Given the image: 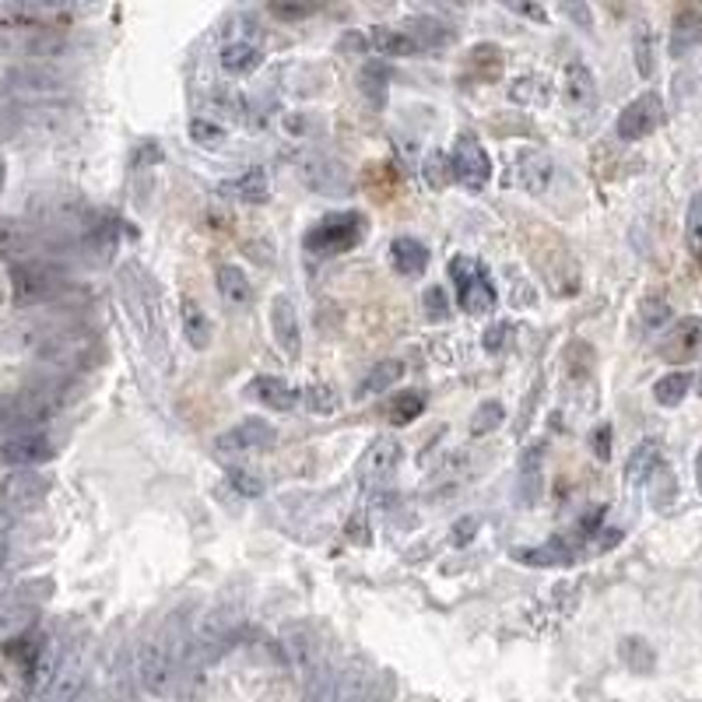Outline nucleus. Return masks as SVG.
I'll return each instance as SVG.
<instances>
[{"instance_id":"f257e3e1","label":"nucleus","mask_w":702,"mask_h":702,"mask_svg":"<svg viewBox=\"0 0 702 702\" xmlns=\"http://www.w3.org/2000/svg\"><path fill=\"white\" fill-rule=\"evenodd\" d=\"M190 639H194V622L186 612H173L155 633L138 642L134 678L148 695H169L176 689Z\"/></svg>"},{"instance_id":"f03ea898","label":"nucleus","mask_w":702,"mask_h":702,"mask_svg":"<svg viewBox=\"0 0 702 702\" xmlns=\"http://www.w3.org/2000/svg\"><path fill=\"white\" fill-rule=\"evenodd\" d=\"M120 302L130 316V324L138 327L148 355L155 358L162 369H169V334L162 320V295L138 263H123L120 268Z\"/></svg>"},{"instance_id":"7ed1b4c3","label":"nucleus","mask_w":702,"mask_h":702,"mask_svg":"<svg viewBox=\"0 0 702 702\" xmlns=\"http://www.w3.org/2000/svg\"><path fill=\"white\" fill-rule=\"evenodd\" d=\"M358 239H363V215L337 212V215H327L324 222H316L306 233V239H302V246L320 257H337V253L352 250Z\"/></svg>"},{"instance_id":"20e7f679","label":"nucleus","mask_w":702,"mask_h":702,"mask_svg":"<svg viewBox=\"0 0 702 702\" xmlns=\"http://www.w3.org/2000/svg\"><path fill=\"white\" fill-rule=\"evenodd\" d=\"M299 176L310 190H316V194H327V197L348 194V186H352L348 169L341 165L337 159H331V155H306L299 162Z\"/></svg>"},{"instance_id":"39448f33","label":"nucleus","mask_w":702,"mask_h":702,"mask_svg":"<svg viewBox=\"0 0 702 702\" xmlns=\"http://www.w3.org/2000/svg\"><path fill=\"white\" fill-rule=\"evenodd\" d=\"M660 120H663V102L657 99L654 91H647V95H639V99H633L629 106L622 109L615 130H618L622 141H642L660 127Z\"/></svg>"},{"instance_id":"423d86ee","label":"nucleus","mask_w":702,"mask_h":702,"mask_svg":"<svg viewBox=\"0 0 702 702\" xmlns=\"http://www.w3.org/2000/svg\"><path fill=\"white\" fill-rule=\"evenodd\" d=\"M450 173H453V180H461L471 190H482L488 183L492 162L485 155V148L478 144V138L464 134L457 141V148H453V155H450Z\"/></svg>"},{"instance_id":"0eeeda50","label":"nucleus","mask_w":702,"mask_h":702,"mask_svg":"<svg viewBox=\"0 0 702 702\" xmlns=\"http://www.w3.org/2000/svg\"><path fill=\"white\" fill-rule=\"evenodd\" d=\"M274 440H278V432L268 422L246 419L236 429L222 432L218 440H215V450L222 453V457H229V453H257V450L274 446Z\"/></svg>"},{"instance_id":"6e6552de","label":"nucleus","mask_w":702,"mask_h":702,"mask_svg":"<svg viewBox=\"0 0 702 702\" xmlns=\"http://www.w3.org/2000/svg\"><path fill=\"white\" fill-rule=\"evenodd\" d=\"M404 461V450L397 440H379L372 443V450L366 453V461H363V485L366 488H376V485H387L397 467H401Z\"/></svg>"},{"instance_id":"1a4fd4ad","label":"nucleus","mask_w":702,"mask_h":702,"mask_svg":"<svg viewBox=\"0 0 702 702\" xmlns=\"http://www.w3.org/2000/svg\"><path fill=\"white\" fill-rule=\"evenodd\" d=\"M337 702H379V681L369 663L355 660L337 674Z\"/></svg>"},{"instance_id":"9d476101","label":"nucleus","mask_w":702,"mask_h":702,"mask_svg":"<svg viewBox=\"0 0 702 702\" xmlns=\"http://www.w3.org/2000/svg\"><path fill=\"white\" fill-rule=\"evenodd\" d=\"M552 180H555V165L544 151H534V148L520 151L517 155V183L527 190V194H534V197L548 194Z\"/></svg>"},{"instance_id":"9b49d317","label":"nucleus","mask_w":702,"mask_h":702,"mask_svg":"<svg viewBox=\"0 0 702 702\" xmlns=\"http://www.w3.org/2000/svg\"><path fill=\"white\" fill-rule=\"evenodd\" d=\"M271 331H274V341L281 345L284 355H299L302 331H299V313H295L289 295H278L271 302Z\"/></svg>"},{"instance_id":"f8f14e48","label":"nucleus","mask_w":702,"mask_h":702,"mask_svg":"<svg viewBox=\"0 0 702 702\" xmlns=\"http://www.w3.org/2000/svg\"><path fill=\"white\" fill-rule=\"evenodd\" d=\"M699 348H702V320L689 316V320H678L674 331L663 337L660 355L671 358V363H685V358H692Z\"/></svg>"},{"instance_id":"ddd939ff","label":"nucleus","mask_w":702,"mask_h":702,"mask_svg":"<svg viewBox=\"0 0 702 702\" xmlns=\"http://www.w3.org/2000/svg\"><path fill=\"white\" fill-rule=\"evenodd\" d=\"M246 393H250L253 401H260L263 408H271V411H292L299 404V390L284 384L281 376H257V379H250Z\"/></svg>"},{"instance_id":"4468645a","label":"nucleus","mask_w":702,"mask_h":702,"mask_svg":"<svg viewBox=\"0 0 702 702\" xmlns=\"http://www.w3.org/2000/svg\"><path fill=\"white\" fill-rule=\"evenodd\" d=\"M562 91H565L569 106H580V109L594 106L597 102V82H594L591 67H586L583 61H569L565 78H562Z\"/></svg>"},{"instance_id":"2eb2a0df","label":"nucleus","mask_w":702,"mask_h":702,"mask_svg":"<svg viewBox=\"0 0 702 702\" xmlns=\"http://www.w3.org/2000/svg\"><path fill=\"white\" fill-rule=\"evenodd\" d=\"M390 263H393V271L404 274V278H419V274H425V268H429V250H425V242L411 239V236L393 239V242H390Z\"/></svg>"},{"instance_id":"dca6fc26","label":"nucleus","mask_w":702,"mask_h":702,"mask_svg":"<svg viewBox=\"0 0 702 702\" xmlns=\"http://www.w3.org/2000/svg\"><path fill=\"white\" fill-rule=\"evenodd\" d=\"M61 289V274L53 268H43V263H29L14 274V292L22 299H46Z\"/></svg>"},{"instance_id":"f3484780","label":"nucleus","mask_w":702,"mask_h":702,"mask_svg":"<svg viewBox=\"0 0 702 702\" xmlns=\"http://www.w3.org/2000/svg\"><path fill=\"white\" fill-rule=\"evenodd\" d=\"M337 668L331 660H320L313 671H306L302 678V699L299 702H337Z\"/></svg>"},{"instance_id":"a211bd4d","label":"nucleus","mask_w":702,"mask_h":702,"mask_svg":"<svg viewBox=\"0 0 702 702\" xmlns=\"http://www.w3.org/2000/svg\"><path fill=\"white\" fill-rule=\"evenodd\" d=\"M284 650H289V657H292V663L295 668L306 674V671H313L320 660V642H316V636L306 629V625H292L289 633H284Z\"/></svg>"},{"instance_id":"6ab92c4d","label":"nucleus","mask_w":702,"mask_h":702,"mask_svg":"<svg viewBox=\"0 0 702 702\" xmlns=\"http://www.w3.org/2000/svg\"><path fill=\"white\" fill-rule=\"evenodd\" d=\"M46 496V478H40V474H11L8 485H4V499L14 506V509H32L40 506Z\"/></svg>"},{"instance_id":"aec40b11","label":"nucleus","mask_w":702,"mask_h":702,"mask_svg":"<svg viewBox=\"0 0 702 702\" xmlns=\"http://www.w3.org/2000/svg\"><path fill=\"white\" fill-rule=\"evenodd\" d=\"M222 194L233 197V201H246V204H263V201H268V194H271L268 173H263V169H250V173L239 176V180H225Z\"/></svg>"},{"instance_id":"412c9836","label":"nucleus","mask_w":702,"mask_h":702,"mask_svg":"<svg viewBox=\"0 0 702 702\" xmlns=\"http://www.w3.org/2000/svg\"><path fill=\"white\" fill-rule=\"evenodd\" d=\"M404 32L411 35L419 50H440V46L453 43V29L446 22H440V18H411Z\"/></svg>"},{"instance_id":"4be33fe9","label":"nucleus","mask_w":702,"mask_h":702,"mask_svg":"<svg viewBox=\"0 0 702 702\" xmlns=\"http://www.w3.org/2000/svg\"><path fill=\"white\" fill-rule=\"evenodd\" d=\"M541 471H544V453H541V446H530L520 461V499H523V506H534L541 499Z\"/></svg>"},{"instance_id":"5701e85b","label":"nucleus","mask_w":702,"mask_h":702,"mask_svg":"<svg viewBox=\"0 0 702 702\" xmlns=\"http://www.w3.org/2000/svg\"><path fill=\"white\" fill-rule=\"evenodd\" d=\"M702 43V14L699 11H681L671 29V56H685Z\"/></svg>"},{"instance_id":"b1692460","label":"nucleus","mask_w":702,"mask_h":702,"mask_svg":"<svg viewBox=\"0 0 702 702\" xmlns=\"http://www.w3.org/2000/svg\"><path fill=\"white\" fill-rule=\"evenodd\" d=\"M657 467H660V443L657 440H647V443H639L633 450L629 464H625V478H629L633 485H642V482L654 478Z\"/></svg>"},{"instance_id":"393cba45","label":"nucleus","mask_w":702,"mask_h":702,"mask_svg":"<svg viewBox=\"0 0 702 702\" xmlns=\"http://www.w3.org/2000/svg\"><path fill=\"white\" fill-rule=\"evenodd\" d=\"M461 306L467 310V313H488L492 306H496V284L488 281V274L485 271H478L474 274L464 289H461Z\"/></svg>"},{"instance_id":"a878e982","label":"nucleus","mask_w":702,"mask_h":702,"mask_svg":"<svg viewBox=\"0 0 702 702\" xmlns=\"http://www.w3.org/2000/svg\"><path fill=\"white\" fill-rule=\"evenodd\" d=\"M633 56H636V71L642 78H654L657 71V35L650 22H639L633 32Z\"/></svg>"},{"instance_id":"bb28decb","label":"nucleus","mask_w":702,"mask_h":702,"mask_svg":"<svg viewBox=\"0 0 702 702\" xmlns=\"http://www.w3.org/2000/svg\"><path fill=\"white\" fill-rule=\"evenodd\" d=\"M218 292L233 302V306H246V302H253V284L250 278L242 274V268H233V263H225L218 268Z\"/></svg>"},{"instance_id":"cd10ccee","label":"nucleus","mask_w":702,"mask_h":702,"mask_svg":"<svg viewBox=\"0 0 702 702\" xmlns=\"http://www.w3.org/2000/svg\"><path fill=\"white\" fill-rule=\"evenodd\" d=\"M517 559L527 562V565H569V562L576 559V552H573V544L559 538V541H548L541 548H527V552H517Z\"/></svg>"},{"instance_id":"c85d7f7f","label":"nucleus","mask_w":702,"mask_h":702,"mask_svg":"<svg viewBox=\"0 0 702 702\" xmlns=\"http://www.w3.org/2000/svg\"><path fill=\"white\" fill-rule=\"evenodd\" d=\"M401 376H404V366H401V363H393V358H390V363H379V366L369 369V376L363 379V384H358V393H355V397L387 393Z\"/></svg>"},{"instance_id":"c756f323","label":"nucleus","mask_w":702,"mask_h":702,"mask_svg":"<svg viewBox=\"0 0 702 702\" xmlns=\"http://www.w3.org/2000/svg\"><path fill=\"white\" fill-rule=\"evenodd\" d=\"M689 390H692V376L689 372H668V376H660L654 384V397H657V404H663V408H678L681 401H685Z\"/></svg>"},{"instance_id":"7c9ffc66","label":"nucleus","mask_w":702,"mask_h":702,"mask_svg":"<svg viewBox=\"0 0 702 702\" xmlns=\"http://www.w3.org/2000/svg\"><path fill=\"white\" fill-rule=\"evenodd\" d=\"M43 457H50V443L43 435H18V440H11L4 446V461H11V464H32Z\"/></svg>"},{"instance_id":"2f4dec72","label":"nucleus","mask_w":702,"mask_h":702,"mask_svg":"<svg viewBox=\"0 0 702 702\" xmlns=\"http://www.w3.org/2000/svg\"><path fill=\"white\" fill-rule=\"evenodd\" d=\"M260 61H263L260 50L250 46V43H229L222 50V67L229 74H250V71L260 67Z\"/></svg>"},{"instance_id":"473e14b6","label":"nucleus","mask_w":702,"mask_h":702,"mask_svg":"<svg viewBox=\"0 0 702 702\" xmlns=\"http://www.w3.org/2000/svg\"><path fill=\"white\" fill-rule=\"evenodd\" d=\"M372 46L384 53V56H411V53H422L414 46V40L401 29H372Z\"/></svg>"},{"instance_id":"72a5a7b5","label":"nucleus","mask_w":702,"mask_h":702,"mask_svg":"<svg viewBox=\"0 0 702 702\" xmlns=\"http://www.w3.org/2000/svg\"><path fill=\"white\" fill-rule=\"evenodd\" d=\"M183 331L194 348H207V341H212V324H207V316L197 310V302H183Z\"/></svg>"},{"instance_id":"f704fd0d","label":"nucleus","mask_w":702,"mask_h":702,"mask_svg":"<svg viewBox=\"0 0 702 702\" xmlns=\"http://www.w3.org/2000/svg\"><path fill=\"white\" fill-rule=\"evenodd\" d=\"M387 411H390V422L393 425H408V422H414L425 411V397L414 393V390L411 393H397Z\"/></svg>"},{"instance_id":"c9c22d12","label":"nucleus","mask_w":702,"mask_h":702,"mask_svg":"<svg viewBox=\"0 0 702 702\" xmlns=\"http://www.w3.org/2000/svg\"><path fill=\"white\" fill-rule=\"evenodd\" d=\"M506 419V408L499 401H485L478 411L471 414V435H488V432H496Z\"/></svg>"},{"instance_id":"e433bc0d","label":"nucleus","mask_w":702,"mask_h":702,"mask_svg":"<svg viewBox=\"0 0 702 702\" xmlns=\"http://www.w3.org/2000/svg\"><path fill=\"white\" fill-rule=\"evenodd\" d=\"M622 660L629 663V668L636 674H647L654 668V650H650V642H642V639H625L622 642Z\"/></svg>"},{"instance_id":"4c0bfd02","label":"nucleus","mask_w":702,"mask_h":702,"mask_svg":"<svg viewBox=\"0 0 702 702\" xmlns=\"http://www.w3.org/2000/svg\"><path fill=\"white\" fill-rule=\"evenodd\" d=\"M32 250V239L25 229H18L11 222H0V253L4 257H22Z\"/></svg>"},{"instance_id":"58836bf2","label":"nucleus","mask_w":702,"mask_h":702,"mask_svg":"<svg viewBox=\"0 0 702 702\" xmlns=\"http://www.w3.org/2000/svg\"><path fill=\"white\" fill-rule=\"evenodd\" d=\"M363 91L369 95L372 102H384V95H387V71L379 67V64H366L363 67Z\"/></svg>"},{"instance_id":"ea45409f","label":"nucleus","mask_w":702,"mask_h":702,"mask_svg":"<svg viewBox=\"0 0 702 702\" xmlns=\"http://www.w3.org/2000/svg\"><path fill=\"white\" fill-rule=\"evenodd\" d=\"M302 401H306V408L316 411V414H334V411H337V397H334V390H331V387H320V384L302 393Z\"/></svg>"},{"instance_id":"a19ab883","label":"nucleus","mask_w":702,"mask_h":702,"mask_svg":"<svg viewBox=\"0 0 702 702\" xmlns=\"http://www.w3.org/2000/svg\"><path fill=\"white\" fill-rule=\"evenodd\" d=\"M671 320V306L663 299H647L642 302V327L647 331H660Z\"/></svg>"},{"instance_id":"79ce46f5","label":"nucleus","mask_w":702,"mask_h":702,"mask_svg":"<svg viewBox=\"0 0 702 702\" xmlns=\"http://www.w3.org/2000/svg\"><path fill=\"white\" fill-rule=\"evenodd\" d=\"M654 478H657V485H654V506H660V509H668L671 503H674V496H678V485H674V478H671V471H654Z\"/></svg>"},{"instance_id":"37998d69","label":"nucleus","mask_w":702,"mask_h":702,"mask_svg":"<svg viewBox=\"0 0 702 702\" xmlns=\"http://www.w3.org/2000/svg\"><path fill=\"white\" fill-rule=\"evenodd\" d=\"M190 138H194L197 144H204V148H218L225 141V130L218 123H212V120H194V123H190Z\"/></svg>"},{"instance_id":"c03bdc74","label":"nucleus","mask_w":702,"mask_h":702,"mask_svg":"<svg viewBox=\"0 0 702 702\" xmlns=\"http://www.w3.org/2000/svg\"><path fill=\"white\" fill-rule=\"evenodd\" d=\"M422 302H425V316L429 320H446L450 316V299H446L443 289H425Z\"/></svg>"},{"instance_id":"a18cd8bd","label":"nucleus","mask_w":702,"mask_h":702,"mask_svg":"<svg viewBox=\"0 0 702 702\" xmlns=\"http://www.w3.org/2000/svg\"><path fill=\"white\" fill-rule=\"evenodd\" d=\"M689 246L702 250V197H695L689 207Z\"/></svg>"},{"instance_id":"49530a36","label":"nucleus","mask_w":702,"mask_h":702,"mask_svg":"<svg viewBox=\"0 0 702 702\" xmlns=\"http://www.w3.org/2000/svg\"><path fill=\"white\" fill-rule=\"evenodd\" d=\"M229 482L236 485V492H242V496H250V499H253V496H260V492H263V485L253 478V474H250V471H239V467H236V471H229Z\"/></svg>"},{"instance_id":"de8ad7c7","label":"nucleus","mask_w":702,"mask_h":702,"mask_svg":"<svg viewBox=\"0 0 702 702\" xmlns=\"http://www.w3.org/2000/svg\"><path fill=\"white\" fill-rule=\"evenodd\" d=\"M506 334H509V324H496L485 331V348L488 352H503L506 348Z\"/></svg>"},{"instance_id":"09e8293b","label":"nucleus","mask_w":702,"mask_h":702,"mask_svg":"<svg viewBox=\"0 0 702 702\" xmlns=\"http://www.w3.org/2000/svg\"><path fill=\"white\" fill-rule=\"evenodd\" d=\"M608 446H612V432H608V429H597V435H594V453H597L601 461H608V453H612Z\"/></svg>"},{"instance_id":"8fccbe9b","label":"nucleus","mask_w":702,"mask_h":702,"mask_svg":"<svg viewBox=\"0 0 702 702\" xmlns=\"http://www.w3.org/2000/svg\"><path fill=\"white\" fill-rule=\"evenodd\" d=\"M313 8H274V14H292V18H299V14H310Z\"/></svg>"},{"instance_id":"3c124183","label":"nucleus","mask_w":702,"mask_h":702,"mask_svg":"<svg viewBox=\"0 0 702 702\" xmlns=\"http://www.w3.org/2000/svg\"><path fill=\"white\" fill-rule=\"evenodd\" d=\"M695 482H699V492H702V450H699V457H695Z\"/></svg>"},{"instance_id":"603ef678","label":"nucleus","mask_w":702,"mask_h":702,"mask_svg":"<svg viewBox=\"0 0 702 702\" xmlns=\"http://www.w3.org/2000/svg\"><path fill=\"white\" fill-rule=\"evenodd\" d=\"M0 186H4V162H0Z\"/></svg>"}]
</instances>
